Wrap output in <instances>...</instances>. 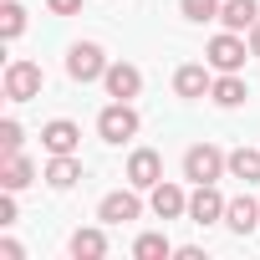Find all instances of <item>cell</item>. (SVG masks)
<instances>
[{
	"mask_svg": "<svg viewBox=\"0 0 260 260\" xmlns=\"http://www.w3.org/2000/svg\"><path fill=\"white\" fill-rule=\"evenodd\" d=\"M0 260H26V250H21V240H11V235L0 240Z\"/></svg>",
	"mask_w": 260,
	"mask_h": 260,
	"instance_id": "obj_26",
	"label": "cell"
},
{
	"mask_svg": "<svg viewBox=\"0 0 260 260\" xmlns=\"http://www.w3.org/2000/svg\"><path fill=\"white\" fill-rule=\"evenodd\" d=\"M41 148H46V153H77V148H82V127H77L72 117H51V122L41 127Z\"/></svg>",
	"mask_w": 260,
	"mask_h": 260,
	"instance_id": "obj_12",
	"label": "cell"
},
{
	"mask_svg": "<svg viewBox=\"0 0 260 260\" xmlns=\"http://www.w3.org/2000/svg\"><path fill=\"white\" fill-rule=\"evenodd\" d=\"M21 143H26L21 122H16V117H6V122H0V158H6V153H21Z\"/></svg>",
	"mask_w": 260,
	"mask_h": 260,
	"instance_id": "obj_23",
	"label": "cell"
},
{
	"mask_svg": "<svg viewBox=\"0 0 260 260\" xmlns=\"http://www.w3.org/2000/svg\"><path fill=\"white\" fill-rule=\"evenodd\" d=\"M224 224H230L235 235H255V230H260V204H255L250 194L230 199V204H224Z\"/></svg>",
	"mask_w": 260,
	"mask_h": 260,
	"instance_id": "obj_15",
	"label": "cell"
},
{
	"mask_svg": "<svg viewBox=\"0 0 260 260\" xmlns=\"http://www.w3.org/2000/svg\"><path fill=\"white\" fill-rule=\"evenodd\" d=\"M260 21V0H219V26L224 31H250Z\"/></svg>",
	"mask_w": 260,
	"mask_h": 260,
	"instance_id": "obj_16",
	"label": "cell"
},
{
	"mask_svg": "<svg viewBox=\"0 0 260 260\" xmlns=\"http://www.w3.org/2000/svg\"><path fill=\"white\" fill-rule=\"evenodd\" d=\"M230 174V153H219L214 143H194L184 153V179L189 184H219Z\"/></svg>",
	"mask_w": 260,
	"mask_h": 260,
	"instance_id": "obj_2",
	"label": "cell"
},
{
	"mask_svg": "<svg viewBox=\"0 0 260 260\" xmlns=\"http://www.w3.org/2000/svg\"><path fill=\"white\" fill-rule=\"evenodd\" d=\"M0 224H16V189H6V199H0Z\"/></svg>",
	"mask_w": 260,
	"mask_h": 260,
	"instance_id": "obj_25",
	"label": "cell"
},
{
	"mask_svg": "<svg viewBox=\"0 0 260 260\" xmlns=\"http://www.w3.org/2000/svg\"><path fill=\"white\" fill-rule=\"evenodd\" d=\"M107 67H112V61H107V51H102L97 41H77V46L67 51V77L82 82V87H87V82H102Z\"/></svg>",
	"mask_w": 260,
	"mask_h": 260,
	"instance_id": "obj_5",
	"label": "cell"
},
{
	"mask_svg": "<svg viewBox=\"0 0 260 260\" xmlns=\"http://www.w3.org/2000/svg\"><path fill=\"white\" fill-rule=\"evenodd\" d=\"M174 255H179V260H204V250H199V245H179Z\"/></svg>",
	"mask_w": 260,
	"mask_h": 260,
	"instance_id": "obj_27",
	"label": "cell"
},
{
	"mask_svg": "<svg viewBox=\"0 0 260 260\" xmlns=\"http://www.w3.org/2000/svg\"><path fill=\"white\" fill-rule=\"evenodd\" d=\"M138 127H143V122H138V107H133V102H117V97H112V102L97 112V138H102V143H127V138H138Z\"/></svg>",
	"mask_w": 260,
	"mask_h": 260,
	"instance_id": "obj_1",
	"label": "cell"
},
{
	"mask_svg": "<svg viewBox=\"0 0 260 260\" xmlns=\"http://www.w3.org/2000/svg\"><path fill=\"white\" fill-rule=\"evenodd\" d=\"M51 16H82V0H46Z\"/></svg>",
	"mask_w": 260,
	"mask_h": 260,
	"instance_id": "obj_24",
	"label": "cell"
},
{
	"mask_svg": "<svg viewBox=\"0 0 260 260\" xmlns=\"http://www.w3.org/2000/svg\"><path fill=\"white\" fill-rule=\"evenodd\" d=\"M26 184H36V164L26 158V153H6L0 158V189H26Z\"/></svg>",
	"mask_w": 260,
	"mask_h": 260,
	"instance_id": "obj_17",
	"label": "cell"
},
{
	"mask_svg": "<svg viewBox=\"0 0 260 260\" xmlns=\"http://www.w3.org/2000/svg\"><path fill=\"white\" fill-rule=\"evenodd\" d=\"M209 72H214L209 61H204V67H199V61H184V67L174 72V92H179L184 102H199V97H209V87H214V77H209Z\"/></svg>",
	"mask_w": 260,
	"mask_h": 260,
	"instance_id": "obj_8",
	"label": "cell"
},
{
	"mask_svg": "<svg viewBox=\"0 0 260 260\" xmlns=\"http://www.w3.org/2000/svg\"><path fill=\"white\" fill-rule=\"evenodd\" d=\"M21 31H26V6H21V0H6V6H0V36L16 41Z\"/></svg>",
	"mask_w": 260,
	"mask_h": 260,
	"instance_id": "obj_21",
	"label": "cell"
},
{
	"mask_svg": "<svg viewBox=\"0 0 260 260\" xmlns=\"http://www.w3.org/2000/svg\"><path fill=\"white\" fill-rule=\"evenodd\" d=\"M0 87H6V97H11V102H31V97H41V87H46V72H41L36 61L16 56V61L6 67V77H0Z\"/></svg>",
	"mask_w": 260,
	"mask_h": 260,
	"instance_id": "obj_3",
	"label": "cell"
},
{
	"mask_svg": "<svg viewBox=\"0 0 260 260\" xmlns=\"http://www.w3.org/2000/svg\"><path fill=\"white\" fill-rule=\"evenodd\" d=\"M250 56H260V21L250 26Z\"/></svg>",
	"mask_w": 260,
	"mask_h": 260,
	"instance_id": "obj_28",
	"label": "cell"
},
{
	"mask_svg": "<svg viewBox=\"0 0 260 260\" xmlns=\"http://www.w3.org/2000/svg\"><path fill=\"white\" fill-rule=\"evenodd\" d=\"M133 255H138V260H169V255H174V245H169V235L148 230V235H138V240H133Z\"/></svg>",
	"mask_w": 260,
	"mask_h": 260,
	"instance_id": "obj_20",
	"label": "cell"
},
{
	"mask_svg": "<svg viewBox=\"0 0 260 260\" xmlns=\"http://www.w3.org/2000/svg\"><path fill=\"white\" fill-rule=\"evenodd\" d=\"M204 61H209L214 72H245V61H250V41H245L240 31H219V36L204 46Z\"/></svg>",
	"mask_w": 260,
	"mask_h": 260,
	"instance_id": "obj_4",
	"label": "cell"
},
{
	"mask_svg": "<svg viewBox=\"0 0 260 260\" xmlns=\"http://www.w3.org/2000/svg\"><path fill=\"white\" fill-rule=\"evenodd\" d=\"M209 102H214V107H245V102H250V82H245L240 72H219L214 87H209Z\"/></svg>",
	"mask_w": 260,
	"mask_h": 260,
	"instance_id": "obj_13",
	"label": "cell"
},
{
	"mask_svg": "<svg viewBox=\"0 0 260 260\" xmlns=\"http://www.w3.org/2000/svg\"><path fill=\"white\" fill-rule=\"evenodd\" d=\"M102 87H107V97H117V102H133V97L143 92V72H138L133 61H112L107 77H102Z\"/></svg>",
	"mask_w": 260,
	"mask_h": 260,
	"instance_id": "obj_10",
	"label": "cell"
},
{
	"mask_svg": "<svg viewBox=\"0 0 260 260\" xmlns=\"http://www.w3.org/2000/svg\"><path fill=\"white\" fill-rule=\"evenodd\" d=\"M148 204H153L158 219H184V214H189V194H184L179 184H169V179H158V184L148 189Z\"/></svg>",
	"mask_w": 260,
	"mask_h": 260,
	"instance_id": "obj_11",
	"label": "cell"
},
{
	"mask_svg": "<svg viewBox=\"0 0 260 260\" xmlns=\"http://www.w3.org/2000/svg\"><path fill=\"white\" fill-rule=\"evenodd\" d=\"M230 179H240L245 189L260 184V148H245V143H240V148L230 153Z\"/></svg>",
	"mask_w": 260,
	"mask_h": 260,
	"instance_id": "obj_19",
	"label": "cell"
},
{
	"mask_svg": "<svg viewBox=\"0 0 260 260\" xmlns=\"http://www.w3.org/2000/svg\"><path fill=\"white\" fill-rule=\"evenodd\" d=\"M179 11H184V21L204 26V21H219V0H179Z\"/></svg>",
	"mask_w": 260,
	"mask_h": 260,
	"instance_id": "obj_22",
	"label": "cell"
},
{
	"mask_svg": "<svg viewBox=\"0 0 260 260\" xmlns=\"http://www.w3.org/2000/svg\"><path fill=\"white\" fill-rule=\"evenodd\" d=\"M122 179L133 184V189H153V184L164 179V158H158L153 148H133V153H127V169H122Z\"/></svg>",
	"mask_w": 260,
	"mask_h": 260,
	"instance_id": "obj_7",
	"label": "cell"
},
{
	"mask_svg": "<svg viewBox=\"0 0 260 260\" xmlns=\"http://www.w3.org/2000/svg\"><path fill=\"white\" fill-rule=\"evenodd\" d=\"M143 189H133V184H127V189H112L102 204H97V219L102 224H127V219H138L143 214V199H138Z\"/></svg>",
	"mask_w": 260,
	"mask_h": 260,
	"instance_id": "obj_6",
	"label": "cell"
},
{
	"mask_svg": "<svg viewBox=\"0 0 260 260\" xmlns=\"http://www.w3.org/2000/svg\"><path fill=\"white\" fill-rule=\"evenodd\" d=\"M41 179H46L51 189H72V184L82 179V158H77V153H51L46 169H41Z\"/></svg>",
	"mask_w": 260,
	"mask_h": 260,
	"instance_id": "obj_14",
	"label": "cell"
},
{
	"mask_svg": "<svg viewBox=\"0 0 260 260\" xmlns=\"http://www.w3.org/2000/svg\"><path fill=\"white\" fill-rule=\"evenodd\" d=\"M67 250H72V260H102V255H107V235H102L97 224H87V230H72Z\"/></svg>",
	"mask_w": 260,
	"mask_h": 260,
	"instance_id": "obj_18",
	"label": "cell"
},
{
	"mask_svg": "<svg viewBox=\"0 0 260 260\" xmlns=\"http://www.w3.org/2000/svg\"><path fill=\"white\" fill-rule=\"evenodd\" d=\"M224 194L214 189V184H194V194H189V219L194 224H219L224 219Z\"/></svg>",
	"mask_w": 260,
	"mask_h": 260,
	"instance_id": "obj_9",
	"label": "cell"
}]
</instances>
